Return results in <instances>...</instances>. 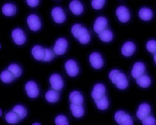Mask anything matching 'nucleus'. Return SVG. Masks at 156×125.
<instances>
[{"instance_id": "nucleus-1", "label": "nucleus", "mask_w": 156, "mask_h": 125, "mask_svg": "<svg viewBox=\"0 0 156 125\" xmlns=\"http://www.w3.org/2000/svg\"><path fill=\"white\" fill-rule=\"evenodd\" d=\"M109 78H110L111 82H113V84H115L117 87L121 90L126 89L128 86V81H127L125 74L119 72L117 69H113L109 73Z\"/></svg>"}, {"instance_id": "nucleus-2", "label": "nucleus", "mask_w": 156, "mask_h": 125, "mask_svg": "<svg viewBox=\"0 0 156 125\" xmlns=\"http://www.w3.org/2000/svg\"><path fill=\"white\" fill-rule=\"evenodd\" d=\"M72 33L74 37L77 39L79 42L81 44L89 43L90 41V35L87 29L83 27L81 25L75 24L72 27Z\"/></svg>"}, {"instance_id": "nucleus-3", "label": "nucleus", "mask_w": 156, "mask_h": 125, "mask_svg": "<svg viewBox=\"0 0 156 125\" xmlns=\"http://www.w3.org/2000/svg\"><path fill=\"white\" fill-rule=\"evenodd\" d=\"M115 121L120 125H132L133 121L129 114L124 113L123 111L116 112L114 115Z\"/></svg>"}, {"instance_id": "nucleus-4", "label": "nucleus", "mask_w": 156, "mask_h": 125, "mask_svg": "<svg viewBox=\"0 0 156 125\" xmlns=\"http://www.w3.org/2000/svg\"><path fill=\"white\" fill-rule=\"evenodd\" d=\"M27 24L29 28L33 31H37L41 27V20L35 14H31L27 17Z\"/></svg>"}, {"instance_id": "nucleus-5", "label": "nucleus", "mask_w": 156, "mask_h": 125, "mask_svg": "<svg viewBox=\"0 0 156 125\" xmlns=\"http://www.w3.org/2000/svg\"><path fill=\"white\" fill-rule=\"evenodd\" d=\"M67 48V41L63 38L58 39L54 46V54L57 55H62L65 54Z\"/></svg>"}, {"instance_id": "nucleus-6", "label": "nucleus", "mask_w": 156, "mask_h": 125, "mask_svg": "<svg viewBox=\"0 0 156 125\" xmlns=\"http://www.w3.org/2000/svg\"><path fill=\"white\" fill-rule=\"evenodd\" d=\"M25 89L27 91V95L30 98H36L39 95L40 91L38 86L34 82H28L25 86Z\"/></svg>"}, {"instance_id": "nucleus-7", "label": "nucleus", "mask_w": 156, "mask_h": 125, "mask_svg": "<svg viewBox=\"0 0 156 125\" xmlns=\"http://www.w3.org/2000/svg\"><path fill=\"white\" fill-rule=\"evenodd\" d=\"M116 14H117V16H118L119 21L122 22H127L131 17L128 9L124 6H120L117 8Z\"/></svg>"}, {"instance_id": "nucleus-8", "label": "nucleus", "mask_w": 156, "mask_h": 125, "mask_svg": "<svg viewBox=\"0 0 156 125\" xmlns=\"http://www.w3.org/2000/svg\"><path fill=\"white\" fill-rule=\"evenodd\" d=\"M90 62L91 63L92 67L95 69H100L104 65V60L102 56L99 53H92L90 55Z\"/></svg>"}, {"instance_id": "nucleus-9", "label": "nucleus", "mask_w": 156, "mask_h": 125, "mask_svg": "<svg viewBox=\"0 0 156 125\" xmlns=\"http://www.w3.org/2000/svg\"><path fill=\"white\" fill-rule=\"evenodd\" d=\"M49 82H50L51 87H53L54 90L58 91L62 90L63 87V81H62L61 76L58 74H53L49 78Z\"/></svg>"}, {"instance_id": "nucleus-10", "label": "nucleus", "mask_w": 156, "mask_h": 125, "mask_svg": "<svg viewBox=\"0 0 156 125\" xmlns=\"http://www.w3.org/2000/svg\"><path fill=\"white\" fill-rule=\"evenodd\" d=\"M65 69L70 77H76L79 73L77 63L74 60H68L65 63Z\"/></svg>"}, {"instance_id": "nucleus-11", "label": "nucleus", "mask_w": 156, "mask_h": 125, "mask_svg": "<svg viewBox=\"0 0 156 125\" xmlns=\"http://www.w3.org/2000/svg\"><path fill=\"white\" fill-rule=\"evenodd\" d=\"M12 37L13 39L14 42L18 45H22L27 41L26 35H25L23 30L19 29V28L13 30V31L12 33Z\"/></svg>"}, {"instance_id": "nucleus-12", "label": "nucleus", "mask_w": 156, "mask_h": 125, "mask_svg": "<svg viewBox=\"0 0 156 125\" xmlns=\"http://www.w3.org/2000/svg\"><path fill=\"white\" fill-rule=\"evenodd\" d=\"M105 87L103 84H96L93 88L91 92V96L94 99V101L100 100L103 96H105Z\"/></svg>"}, {"instance_id": "nucleus-13", "label": "nucleus", "mask_w": 156, "mask_h": 125, "mask_svg": "<svg viewBox=\"0 0 156 125\" xmlns=\"http://www.w3.org/2000/svg\"><path fill=\"white\" fill-rule=\"evenodd\" d=\"M107 26H108V22H107L106 18L104 16H100L94 22V30L98 34H100L101 31L106 29Z\"/></svg>"}, {"instance_id": "nucleus-14", "label": "nucleus", "mask_w": 156, "mask_h": 125, "mask_svg": "<svg viewBox=\"0 0 156 125\" xmlns=\"http://www.w3.org/2000/svg\"><path fill=\"white\" fill-rule=\"evenodd\" d=\"M52 16L56 23H62L66 19L64 11L61 8H54L52 10Z\"/></svg>"}, {"instance_id": "nucleus-15", "label": "nucleus", "mask_w": 156, "mask_h": 125, "mask_svg": "<svg viewBox=\"0 0 156 125\" xmlns=\"http://www.w3.org/2000/svg\"><path fill=\"white\" fill-rule=\"evenodd\" d=\"M145 71V67L142 62H136L132 70V76L133 78L136 79L139 77L142 76Z\"/></svg>"}, {"instance_id": "nucleus-16", "label": "nucleus", "mask_w": 156, "mask_h": 125, "mask_svg": "<svg viewBox=\"0 0 156 125\" xmlns=\"http://www.w3.org/2000/svg\"><path fill=\"white\" fill-rule=\"evenodd\" d=\"M151 106L149 105L148 104H141L138 108V110L136 112V116L139 120H142L143 119H145V117L148 116L151 113Z\"/></svg>"}, {"instance_id": "nucleus-17", "label": "nucleus", "mask_w": 156, "mask_h": 125, "mask_svg": "<svg viewBox=\"0 0 156 125\" xmlns=\"http://www.w3.org/2000/svg\"><path fill=\"white\" fill-rule=\"evenodd\" d=\"M69 8L74 15H81L84 11L83 5L78 0H73L69 4Z\"/></svg>"}, {"instance_id": "nucleus-18", "label": "nucleus", "mask_w": 156, "mask_h": 125, "mask_svg": "<svg viewBox=\"0 0 156 125\" xmlns=\"http://www.w3.org/2000/svg\"><path fill=\"white\" fill-rule=\"evenodd\" d=\"M135 50H136V45L133 42L131 41L126 42L123 45V46L122 47V54L126 57L132 56L134 54Z\"/></svg>"}, {"instance_id": "nucleus-19", "label": "nucleus", "mask_w": 156, "mask_h": 125, "mask_svg": "<svg viewBox=\"0 0 156 125\" xmlns=\"http://www.w3.org/2000/svg\"><path fill=\"white\" fill-rule=\"evenodd\" d=\"M44 49L42 48L41 46H39V45H35L31 49V54H32L33 57L35 58L36 60H44Z\"/></svg>"}, {"instance_id": "nucleus-20", "label": "nucleus", "mask_w": 156, "mask_h": 125, "mask_svg": "<svg viewBox=\"0 0 156 125\" xmlns=\"http://www.w3.org/2000/svg\"><path fill=\"white\" fill-rule=\"evenodd\" d=\"M69 100H70L71 103L75 104V105H82L84 101L82 95L76 91H74L71 93L69 95Z\"/></svg>"}, {"instance_id": "nucleus-21", "label": "nucleus", "mask_w": 156, "mask_h": 125, "mask_svg": "<svg viewBox=\"0 0 156 125\" xmlns=\"http://www.w3.org/2000/svg\"><path fill=\"white\" fill-rule=\"evenodd\" d=\"M70 109L74 117L81 118L84 115V108L81 105H75L72 103L70 105Z\"/></svg>"}, {"instance_id": "nucleus-22", "label": "nucleus", "mask_w": 156, "mask_h": 125, "mask_svg": "<svg viewBox=\"0 0 156 125\" xmlns=\"http://www.w3.org/2000/svg\"><path fill=\"white\" fill-rule=\"evenodd\" d=\"M46 101L50 103H55L59 100V94L56 90L48 91L45 94Z\"/></svg>"}, {"instance_id": "nucleus-23", "label": "nucleus", "mask_w": 156, "mask_h": 125, "mask_svg": "<svg viewBox=\"0 0 156 125\" xmlns=\"http://www.w3.org/2000/svg\"><path fill=\"white\" fill-rule=\"evenodd\" d=\"M139 17L144 21H150L153 17V12L150 8H143L139 11Z\"/></svg>"}, {"instance_id": "nucleus-24", "label": "nucleus", "mask_w": 156, "mask_h": 125, "mask_svg": "<svg viewBox=\"0 0 156 125\" xmlns=\"http://www.w3.org/2000/svg\"><path fill=\"white\" fill-rule=\"evenodd\" d=\"M2 11H3V13L5 16H13L14 14L16 13V8L15 5L12 4V3H6V4L3 5Z\"/></svg>"}, {"instance_id": "nucleus-25", "label": "nucleus", "mask_w": 156, "mask_h": 125, "mask_svg": "<svg viewBox=\"0 0 156 125\" xmlns=\"http://www.w3.org/2000/svg\"><path fill=\"white\" fill-rule=\"evenodd\" d=\"M0 78H1V81L3 82H5V83H10L13 81L14 79L16 78L13 74L10 71L5 70L1 73V75H0Z\"/></svg>"}, {"instance_id": "nucleus-26", "label": "nucleus", "mask_w": 156, "mask_h": 125, "mask_svg": "<svg viewBox=\"0 0 156 125\" xmlns=\"http://www.w3.org/2000/svg\"><path fill=\"white\" fill-rule=\"evenodd\" d=\"M136 82H137L138 86H140V87L146 88V87H148L151 85V80L148 76L143 74L142 76L139 77L138 78H136Z\"/></svg>"}, {"instance_id": "nucleus-27", "label": "nucleus", "mask_w": 156, "mask_h": 125, "mask_svg": "<svg viewBox=\"0 0 156 125\" xmlns=\"http://www.w3.org/2000/svg\"><path fill=\"white\" fill-rule=\"evenodd\" d=\"M6 121L10 123V124H14V123H16L18 122L19 120H21V118L19 117L18 115L15 113V112L12 110L11 112H8V114H6Z\"/></svg>"}, {"instance_id": "nucleus-28", "label": "nucleus", "mask_w": 156, "mask_h": 125, "mask_svg": "<svg viewBox=\"0 0 156 125\" xmlns=\"http://www.w3.org/2000/svg\"><path fill=\"white\" fill-rule=\"evenodd\" d=\"M99 37L104 42H110L113 40V33L111 32L110 30L105 29V30H104L99 34Z\"/></svg>"}, {"instance_id": "nucleus-29", "label": "nucleus", "mask_w": 156, "mask_h": 125, "mask_svg": "<svg viewBox=\"0 0 156 125\" xmlns=\"http://www.w3.org/2000/svg\"><path fill=\"white\" fill-rule=\"evenodd\" d=\"M95 104H96L97 108L99 109H101V110H105L108 107V101L106 96H103L101 99L98 100V101H95Z\"/></svg>"}, {"instance_id": "nucleus-30", "label": "nucleus", "mask_w": 156, "mask_h": 125, "mask_svg": "<svg viewBox=\"0 0 156 125\" xmlns=\"http://www.w3.org/2000/svg\"><path fill=\"white\" fill-rule=\"evenodd\" d=\"M12 110L21 118V120L27 116V109H25V107H23V106L16 105Z\"/></svg>"}, {"instance_id": "nucleus-31", "label": "nucleus", "mask_w": 156, "mask_h": 125, "mask_svg": "<svg viewBox=\"0 0 156 125\" xmlns=\"http://www.w3.org/2000/svg\"><path fill=\"white\" fill-rule=\"evenodd\" d=\"M8 69L13 74L15 77H18L22 74V68H20L18 65H16V64H11L8 67Z\"/></svg>"}, {"instance_id": "nucleus-32", "label": "nucleus", "mask_w": 156, "mask_h": 125, "mask_svg": "<svg viewBox=\"0 0 156 125\" xmlns=\"http://www.w3.org/2000/svg\"><path fill=\"white\" fill-rule=\"evenodd\" d=\"M105 3V0H92V8L96 10H100L104 7Z\"/></svg>"}, {"instance_id": "nucleus-33", "label": "nucleus", "mask_w": 156, "mask_h": 125, "mask_svg": "<svg viewBox=\"0 0 156 125\" xmlns=\"http://www.w3.org/2000/svg\"><path fill=\"white\" fill-rule=\"evenodd\" d=\"M44 62H48V61H51L54 57V50H51L49 49H44Z\"/></svg>"}, {"instance_id": "nucleus-34", "label": "nucleus", "mask_w": 156, "mask_h": 125, "mask_svg": "<svg viewBox=\"0 0 156 125\" xmlns=\"http://www.w3.org/2000/svg\"><path fill=\"white\" fill-rule=\"evenodd\" d=\"M146 49L150 53L156 54V41H150L146 44Z\"/></svg>"}, {"instance_id": "nucleus-35", "label": "nucleus", "mask_w": 156, "mask_h": 125, "mask_svg": "<svg viewBox=\"0 0 156 125\" xmlns=\"http://www.w3.org/2000/svg\"><path fill=\"white\" fill-rule=\"evenodd\" d=\"M55 123L57 125H68L67 118L63 115H58L55 119Z\"/></svg>"}, {"instance_id": "nucleus-36", "label": "nucleus", "mask_w": 156, "mask_h": 125, "mask_svg": "<svg viewBox=\"0 0 156 125\" xmlns=\"http://www.w3.org/2000/svg\"><path fill=\"white\" fill-rule=\"evenodd\" d=\"M142 124L143 125H154L156 124V120L154 118L151 117V116H147L145 119L142 120Z\"/></svg>"}, {"instance_id": "nucleus-37", "label": "nucleus", "mask_w": 156, "mask_h": 125, "mask_svg": "<svg viewBox=\"0 0 156 125\" xmlns=\"http://www.w3.org/2000/svg\"><path fill=\"white\" fill-rule=\"evenodd\" d=\"M40 0H27V3L28 5L31 7V8H35L39 4Z\"/></svg>"}, {"instance_id": "nucleus-38", "label": "nucleus", "mask_w": 156, "mask_h": 125, "mask_svg": "<svg viewBox=\"0 0 156 125\" xmlns=\"http://www.w3.org/2000/svg\"><path fill=\"white\" fill-rule=\"evenodd\" d=\"M33 125H41V123H34Z\"/></svg>"}, {"instance_id": "nucleus-39", "label": "nucleus", "mask_w": 156, "mask_h": 125, "mask_svg": "<svg viewBox=\"0 0 156 125\" xmlns=\"http://www.w3.org/2000/svg\"><path fill=\"white\" fill-rule=\"evenodd\" d=\"M154 62L156 63V54H154Z\"/></svg>"}]
</instances>
